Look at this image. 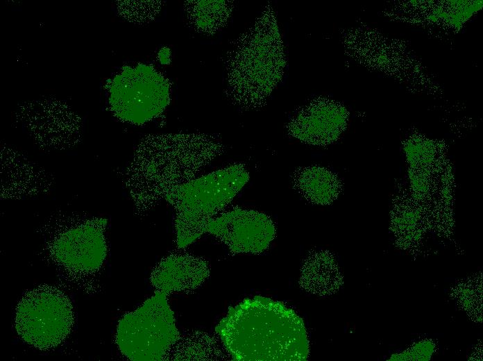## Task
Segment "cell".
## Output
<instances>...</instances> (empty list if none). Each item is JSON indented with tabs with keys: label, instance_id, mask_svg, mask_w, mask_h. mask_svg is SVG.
Returning <instances> with one entry per match:
<instances>
[{
	"label": "cell",
	"instance_id": "5",
	"mask_svg": "<svg viewBox=\"0 0 483 361\" xmlns=\"http://www.w3.org/2000/svg\"><path fill=\"white\" fill-rule=\"evenodd\" d=\"M180 338L167 295L156 291L135 310L119 320L115 342L121 353L134 361H158Z\"/></svg>",
	"mask_w": 483,
	"mask_h": 361
},
{
	"label": "cell",
	"instance_id": "7",
	"mask_svg": "<svg viewBox=\"0 0 483 361\" xmlns=\"http://www.w3.org/2000/svg\"><path fill=\"white\" fill-rule=\"evenodd\" d=\"M171 100L169 81L153 67H126L111 81L109 104L119 119L137 125L160 115Z\"/></svg>",
	"mask_w": 483,
	"mask_h": 361
},
{
	"label": "cell",
	"instance_id": "13",
	"mask_svg": "<svg viewBox=\"0 0 483 361\" xmlns=\"http://www.w3.org/2000/svg\"><path fill=\"white\" fill-rule=\"evenodd\" d=\"M187 3L189 19L197 31L214 33L228 21L231 12L230 4L223 1H198Z\"/></svg>",
	"mask_w": 483,
	"mask_h": 361
},
{
	"label": "cell",
	"instance_id": "10",
	"mask_svg": "<svg viewBox=\"0 0 483 361\" xmlns=\"http://www.w3.org/2000/svg\"><path fill=\"white\" fill-rule=\"evenodd\" d=\"M348 115L339 103L319 97L301 108L290 119L287 130L291 137L312 146L334 142L345 129Z\"/></svg>",
	"mask_w": 483,
	"mask_h": 361
},
{
	"label": "cell",
	"instance_id": "12",
	"mask_svg": "<svg viewBox=\"0 0 483 361\" xmlns=\"http://www.w3.org/2000/svg\"><path fill=\"white\" fill-rule=\"evenodd\" d=\"M293 187L310 203L324 205L338 196L341 184L330 170L318 166L300 167L291 176Z\"/></svg>",
	"mask_w": 483,
	"mask_h": 361
},
{
	"label": "cell",
	"instance_id": "9",
	"mask_svg": "<svg viewBox=\"0 0 483 361\" xmlns=\"http://www.w3.org/2000/svg\"><path fill=\"white\" fill-rule=\"evenodd\" d=\"M107 220H87L72 227L55 238L51 253L65 269L83 274L97 271L106 255L104 235Z\"/></svg>",
	"mask_w": 483,
	"mask_h": 361
},
{
	"label": "cell",
	"instance_id": "6",
	"mask_svg": "<svg viewBox=\"0 0 483 361\" xmlns=\"http://www.w3.org/2000/svg\"><path fill=\"white\" fill-rule=\"evenodd\" d=\"M74 324L73 307L68 296L51 285L27 292L17 304L15 326L26 343L46 350L60 344Z\"/></svg>",
	"mask_w": 483,
	"mask_h": 361
},
{
	"label": "cell",
	"instance_id": "8",
	"mask_svg": "<svg viewBox=\"0 0 483 361\" xmlns=\"http://www.w3.org/2000/svg\"><path fill=\"white\" fill-rule=\"evenodd\" d=\"M206 233L224 243L235 255L262 253L275 238L276 231L272 219L264 213L235 208L214 218Z\"/></svg>",
	"mask_w": 483,
	"mask_h": 361
},
{
	"label": "cell",
	"instance_id": "3",
	"mask_svg": "<svg viewBox=\"0 0 483 361\" xmlns=\"http://www.w3.org/2000/svg\"><path fill=\"white\" fill-rule=\"evenodd\" d=\"M227 63L230 98L244 108L262 106L282 78L284 44L271 8L236 42Z\"/></svg>",
	"mask_w": 483,
	"mask_h": 361
},
{
	"label": "cell",
	"instance_id": "4",
	"mask_svg": "<svg viewBox=\"0 0 483 361\" xmlns=\"http://www.w3.org/2000/svg\"><path fill=\"white\" fill-rule=\"evenodd\" d=\"M249 178L245 165L235 163L173 189L164 200L176 211L178 248H185L205 233L209 223L232 201Z\"/></svg>",
	"mask_w": 483,
	"mask_h": 361
},
{
	"label": "cell",
	"instance_id": "11",
	"mask_svg": "<svg viewBox=\"0 0 483 361\" xmlns=\"http://www.w3.org/2000/svg\"><path fill=\"white\" fill-rule=\"evenodd\" d=\"M209 276L210 267L204 258L187 253H173L155 266L150 281L156 291L168 296L173 292H192Z\"/></svg>",
	"mask_w": 483,
	"mask_h": 361
},
{
	"label": "cell",
	"instance_id": "1",
	"mask_svg": "<svg viewBox=\"0 0 483 361\" xmlns=\"http://www.w3.org/2000/svg\"><path fill=\"white\" fill-rule=\"evenodd\" d=\"M215 332L234 360L303 361L310 353L303 319L282 303L262 296L229 307Z\"/></svg>",
	"mask_w": 483,
	"mask_h": 361
},
{
	"label": "cell",
	"instance_id": "2",
	"mask_svg": "<svg viewBox=\"0 0 483 361\" xmlns=\"http://www.w3.org/2000/svg\"><path fill=\"white\" fill-rule=\"evenodd\" d=\"M214 136L204 133L153 135L143 142L125 172L135 208L147 211L175 187L197 175L223 152Z\"/></svg>",
	"mask_w": 483,
	"mask_h": 361
}]
</instances>
